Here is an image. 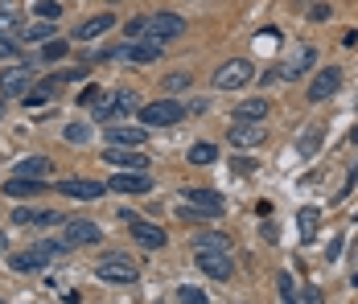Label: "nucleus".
<instances>
[{"instance_id": "nucleus-18", "label": "nucleus", "mask_w": 358, "mask_h": 304, "mask_svg": "<svg viewBox=\"0 0 358 304\" xmlns=\"http://www.w3.org/2000/svg\"><path fill=\"white\" fill-rule=\"evenodd\" d=\"M103 161L115 165V169H132V173H144V165H148V157H144V152H136V148H115V144H108Z\"/></svg>"}, {"instance_id": "nucleus-8", "label": "nucleus", "mask_w": 358, "mask_h": 304, "mask_svg": "<svg viewBox=\"0 0 358 304\" xmlns=\"http://www.w3.org/2000/svg\"><path fill=\"white\" fill-rule=\"evenodd\" d=\"M58 194L74 198V202H99L108 194V185L103 181H87V177H66V181H58Z\"/></svg>"}, {"instance_id": "nucleus-33", "label": "nucleus", "mask_w": 358, "mask_h": 304, "mask_svg": "<svg viewBox=\"0 0 358 304\" xmlns=\"http://www.w3.org/2000/svg\"><path fill=\"white\" fill-rule=\"evenodd\" d=\"M34 13H37V17H45V21H54V17L62 13V4H58V0H37Z\"/></svg>"}, {"instance_id": "nucleus-25", "label": "nucleus", "mask_w": 358, "mask_h": 304, "mask_svg": "<svg viewBox=\"0 0 358 304\" xmlns=\"http://www.w3.org/2000/svg\"><path fill=\"white\" fill-rule=\"evenodd\" d=\"M13 173H17V177L45 181V177H50V161H45V157H25V161H17V165H13Z\"/></svg>"}, {"instance_id": "nucleus-4", "label": "nucleus", "mask_w": 358, "mask_h": 304, "mask_svg": "<svg viewBox=\"0 0 358 304\" xmlns=\"http://www.w3.org/2000/svg\"><path fill=\"white\" fill-rule=\"evenodd\" d=\"M95 275L108 280V284H136V263H132L128 255L111 251V255H103V259L95 263Z\"/></svg>"}, {"instance_id": "nucleus-29", "label": "nucleus", "mask_w": 358, "mask_h": 304, "mask_svg": "<svg viewBox=\"0 0 358 304\" xmlns=\"http://www.w3.org/2000/svg\"><path fill=\"white\" fill-rule=\"evenodd\" d=\"M215 161H218V148H215V144L198 140V144L189 148V165H215Z\"/></svg>"}, {"instance_id": "nucleus-36", "label": "nucleus", "mask_w": 358, "mask_h": 304, "mask_svg": "<svg viewBox=\"0 0 358 304\" xmlns=\"http://www.w3.org/2000/svg\"><path fill=\"white\" fill-rule=\"evenodd\" d=\"M17 29H21V17H17V8L0 13V34H17Z\"/></svg>"}, {"instance_id": "nucleus-32", "label": "nucleus", "mask_w": 358, "mask_h": 304, "mask_svg": "<svg viewBox=\"0 0 358 304\" xmlns=\"http://www.w3.org/2000/svg\"><path fill=\"white\" fill-rule=\"evenodd\" d=\"M178 296H181V304H206V301H210V296H206L202 288H194V284H181Z\"/></svg>"}, {"instance_id": "nucleus-41", "label": "nucleus", "mask_w": 358, "mask_h": 304, "mask_svg": "<svg viewBox=\"0 0 358 304\" xmlns=\"http://www.w3.org/2000/svg\"><path fill=\"white\" fill-rule=\"evenodd\" d=\"M231 165H235V173H243V177L255 169V161H248V157H239V161H231Z\"/></svg>"}, {"instance_id": "nucleus-15", "label": "nucleus", "mask_w": 358, "mask_h": 304, "mask_svg": "<svg viewBox=\"0 0 358 304\" xmlns=\"http://www.w3.org/2000/svg\"><path fill=\"white\" fill-rule=\"evenodd\" d=\"M185 202H189V210H198V218H218L227 205H222V198H218L215 189H185L181 194Z\"/></svg>"}, {"instance_id": "nucleus-19", "label": "nucleus", "mask_w": 358, "mask_h": 304, "mask_svg": "<svg viewBox=\"0 0 358 304\" xmlns=\"http://www.w3.org/2000/svg\"><path fill=\"white\" fill-rule=\"evenodd\" d=\"M231 144L255 148V144H264V128H259V124H248V120H235V124H231Z\"/></svg>"}, {"instance_id": "nucleus-47", "label": "nucleus", "mask_w": 358, "mask_h": 304, "mask_svg": "<svg viewBox=\"0 0 358 304\" xmlns=\"http://www.w3.org/2000/svg\"><path fill=\"white\" fill-rule=\"evenodd\" d=\"M0 304H4V301H0Z\"/></svg>"}, {"instance_id": "nucleus-44", "label": "nucleus", "mask_w": 358, "mask_h": 304, "mask_svg": "<svg viewBox=\"0 0 358 304\" xmlns=\"http://www.w3.org/2000/svg\"><path fill=\"white\" fill-rule=\"evenodd\" d=\"M8 8H17V4L13 0H0V13H8Z\"/></svg>"}, {"instance_id": "nucleus-5", "label": "nucleus", "mask_w": 358, "mask_h": 304, "mask_svg": "<svg viewBox=\"0 0 358 304\" xmlns=\"http://www.w3.org/2000/svg\"><path fill=\"white\" fill-rule=\"evenodd\" d=\"M251 78H255V66H251L248 58H231V62H222V66L215 70L218 91H239V87H248Z\"/></svg>"}, {"instance_id": "nucleus-30", "label": "nucleus", "mask_w": 358, "mask_h": 304, "mask_svg": "<svg viewBox=\"0 0 358 304\" xmlns=\"http://www.w3.org/2000/svg\"><path fill=\"white\" fill-rule=\"evenodd\" d=\"M54 34H58V29H54L50 21H37V25H29V29H21V41H41V45H45Z\"/></svg>"}, {"instance_id": "nucleus-2", "label": "nucleus", "mask_w": 358, "mask_h": 304, "mask_svg": "<svg viewBox=\"0 0 358 304\" xmlns=\"http://www.w3.org/2000/svg\"><path fill=\"white\" fill-rule=\"evenodd\" d=\"M161 54H165V41H157V37H148V34L128 41L124 50H115V58H124L132 66H152V62H161Z\"/></svg>"}, {"instance_id": "nucleus-27", "label": "nucleus", "mask_w": 358, "mask_h": 304, "mask_svg": "<svg viewBox=\"0 0 358 304\" xmlns=\"http://www.w3.org/2000/svg\"><path fill=\"white\" fill-rule=\"evenodd\" d=\"M268 115V99H243L235 107V120H248V124H259Z\"/></svg>"}, {"instance_id": "nucleus-13", "label": "nucleus", "mask_w": 358, "mask_h": 304, "mask_svg": "<svg viewBox=\"0 0 358 304\" xmlns=\"http://www.w3.org/2000/svg\"><path fill=\"white\" fill-rule=\"evenodd\" d=\"M338 87H342V70H338V66H322V70H317V78L309 82V99H313V103L334 99V95H338Z\"/></svg>"}, {"instance_id": "nucleus-3", "label": "nucleus", "mask_w": 358, "mask_h": 304, "mask_svg": "<svg viewBox=\"0 0 358 304\" xmlns=\"http://www.w3.org/2000/svg\"><path fill=\"white\" fill-rule=\"evenodd\" d=\"M181 115H185V107H181L178 99H169V95L141 107V124L144 128H169V124H178Z\"/></svg>"}, {"instance_id": "nucleus-6", "label": "nucleus", "mask_w": 358, "mask_h": 304, "mask_svg": "<svg viewBox=\"0 0 358 304\" xmlns=\"http://www.w3.org/2000/svg\"><path fill=\"white\" fill-rule=\"evenodd\" d=\"M103 238V231H99V222H87V218H62V247L71 251V247H91V243H99Z\"/></svg>"}, {"instance_id": "nucleus-42", "label": "nucleus", "mask_w": 358, "mask_h": 304, "mask_svg": "<svg viewBox=\"0 0 358 304\" xmlns=\"http://www.w3.org/2000/svg\"><path fill=\"white\" fill-rule=\"evenodd\" d=\"M280 292H285V301L292 304V296H296V288H292V280H288V275H280Z\"/></svg>"}, {"instance_id": "nucleus-43", "label": "nucleus", "mask_w": 358, "mask_h": 304, "mask_svg": "<svg viewBox=\"0 0 358 304\" xmlns=\"http://www.w3.org/2000/svg\"><path fill=\"white\" fill-rule=\"evenodd\" d=\"M309 17H313V21H325V17H329V8H325V4H313V13H309Z\"/></svg>"}, {"instance_id": "nucleus-37", "label": "nucleus", "mask_w": 358, "mask_h": 304, "mask_svg": "<svg viewBox=\"0 0 358 304\" xmlns=\"http://www.w3.org/2000/svg\"><path fill=\"white\" fill-rule=\"evenodd\" d=\"M181 87H189V74H185V70L165 78V95H173V91H181Z\"/></svg>"}, {"instance_id": "nucleus-46", "label": "nucleus", "mask_w": 358, "mask_h": 304, "mask_svg": "<svg viewBox=\"0 0 358 304\" xmlns=\"http://www.w3.org/2000/svg\"><path fill=\"white\" fill-rule=\"evenodd\" d=\"M350 140H355V144H358V128H355V136H350Z\"/></svg>"}, {"instance_id": "nucleus-10", "label": "nucleus", "mask_w": 358, "mask_h": 304, "mask_svg": "<svg viewBox=\"0 0 358 304\" xmlns=\"http://www.w3.org/2000/svg\"><path fill=\"white\" fill-rule=\"evenodd\" d=\"M128 111H136V95H132V91L103 95V99L91 107V115H95V120H115V115H128Z\"/></svg>"}, {"instance_id": "nucleus-22", "label": "nucleus", "mask_w": 358, "mask_h": 304, "mask_svg": "<svg viewBox=\"0 0 358 304\" xmlns=\"http://www.w3.org/2000/svg\"><path fill=\"white\" fill-rule=\"evenodd\" d=\"M322 140H325V128H322V124H309V128H305V136L296 140V157H301V161H309V157H317V148H322Z\"/></svg>"}, {"instance_id": "nucleus-16", "label": "nucleus", "mask_w": 358, "mask_h": 304, "mask_svg": "<svg viewBox=\"0 0 358 304\" xmlns=\"http://www.w3.org/2000/svg\"><path fill=\"white\" fill-rule=\"evenodd\" d=\"M13 222H17V226H62V214L37 210V205H17V210H13Z\"/></svg>"}, {"instance_id": "nucleus-45", "label": "nucleus", "mask_w": 358, "mask_h": 304, "mask_svg": "<svg viewBox=\"0 0 358 304\" xmlns=\"http://www.w3.org/2000/svg\"><path fill=\"white\" fill-rule=\"evenodd\" d=\"M0 251H4V231H0Z\"/></svg>"}, {"instance_id": "nucleus-1", "label": "nucleus", "mask_w": 358, "mask_h": 304, "mask_svg": "<svg viewBox=\"0 0 358 304\" xmlns=\"http://www.w3.org/2000/svg\"><path fill=\"white\" fill-rule=\"evenodd\" d=\"M62 243L58 238H45V243H37V247H29V251H17L13 255V271H41L50 268L54 259H62Z\"/></svg>"}, {"instance_id": "nucleus-23", "label": "nucleus", "mask_w": 358, "mask_h": 304, "mask_svg": "<svg viewBox=\"0 0 358 304\" xmlns=\"http://www.w3.org/2000/svg\"><path fill=\"white\" fill-rule=\"evenodd\" d=\"M313 58H317V50H313V45H301V50H296V58L280 70V78H301V74H309Z\"/></svg>"}, {"instance_id": "nucleus-17", "label": "nucleus", "mask_w": 358, "mask_h": 304, "mask_svg": "<svg viewBox=\"0 0 358 304\" xmlns=\"http://www.w3.org/2000/svg\"><path fill=\"white\" fill-rule=\"evenodd\" d=\"M198 268L206 271L210 280H231L235 263H231V255H227V251H198Z\"/></svg>"}, {"instance_id": "nucleus-31", "label": "nucleus", "mask_w": 358, "mask_h": 304, "mask_svg": "<svg viewBox=\"0 0 358 304\" xmlns=\"http://www.w3.org/2000/svg\"><path fill=\"white\" fill-rule=\"evenodd\" d=\"M58 58H66V41H54V37H50V41L41 45V62H58Z\"/></svg>"}, {"instance_id": "nucleus-7", "label": "nucleus", "mask_w": 358, "mask_h": 304, "mask_svg": "<svg viewBox=\"0 0 358 304\" xmlns=\"http://www.w3.org/2000/svg\"><path fill=\"white\" fill-rule=\"evenodd\" d=\"M62 91H66V78H62V74H50V78H37L34 87L21 95V103H25V107H45V103L58 99Z\"/></svg>"}, {"instance_id": "nucleus-28", "label": "nucleus", "mask_w": 358, "mask_h": 304, "mask_svg": "<svg viewBox=\"0 0 358 304\" xmlns=\"http://www.w3.org/2000/svg\"><path fill=\"white\" fill-rule=\"evenodd\" d=\"M317 222H322V210L305 205V210L296 214V226H301V238H313V235H317Z\"/></svg>"}, {"instance_id": "nucleus-38", "label": "nucleus", "mask_w": 358, "mask_h": 304, "mask_svg": "<svg viewBox=\"0 0 358 304\" xmlns=\"http://www.w3.org/2000/svg\"><path fill=\"white\" fill-rule=\"evenodd\" d=\"M124 34H128V41H136V37L144 34V17H132V21L124 25Z\"/></svg>"}, {"instance_id": "nucleus-12", "label": "nucleus", "mask_w": 358, "mask_h": 304, "mask_svg": "<svg viewBox=\"0 0 358 304\" xmlns=\"http://www.w3.org/2000/svg\"><path fill=\"white\" fill-rule=\"evenodd\" d=\"M124 222L132 226V238L141 243L144 251H161V247H165V238H169L157 222H141V218H132V214H124Z\"/></svg>"}, {"instance_id": "nucleus-35", "label": "nucleus", "mask_w": 358, "mask_h": 304, "mask_svg": "<svg viewBox=\"0 0 358 304\" xmlns=\"http://www.w3.org/2000/svg\"><path fill=\"white\" fill-rule=\"evenodd\" d=\"M66 140H71V144H87V140H91V128H87V124H66Z\"/></svg>"}, {"instance_id": "nucleus-26", "label": "nucleus", "mask_w": 358, "mask_h": 304, "mask_svg": "<svg viewBox=\"0 0 358 304\" xmlns=\"http://www.w3.org/2000/svg\"><path fill=\"white\" fill-rule=\"evenodd\" d=\"M41 185H45V181H34V177H13V181L4 185V194H8V198H37V194H41Z\"/></svg>"}, {"instance_id": "nucleus-9", "label": "nucleus", "mask_w": 358, "mask_h": 304, "mask_svg": "<svg viewBox=\"0 0 358 304\" xmlns=\"http://www.w3.org/2000/svg\"><path fill=\"white\" fill-rule=\"evenodd\" d=\"M144 34L157 37V41H173V37L185 34V17H178V13H157V17L144 21Z\"/></svg>"}, {"instance_id": "nucleus-34", "label": "nucleus", "mask_w": 358, "mask_h": 304, "mask_svg": "<svg viewBox=\"0 0 358 304\" xmlns=\"http://www.w3.org/2000/svg\"><path fill=\"white\" fill-rule=\"evenodd\" d=\"M292 304H325V296H322V288H301L292 296Z\"/></svg>"}, {"instance_id": "nucleus-21", "label": "nucleus", "mask_w": 358, "mask_h": 304, "mask_svg": "<svg viewBox=\"0 0 358 304\" xmlns=\"http://www.w3.org/2000/svg\"><path fill=\"white\" fill-rule=\"evenodd\" d=\"M144 140H148V132L144 128H128V124H120V128L108 132V144H115V148H141Z\"/></svg>"}, {"instance_id": "nucleus-11", "label": "nucleus", "mask_w": 358, "mask_h": 304, "mask_svg": "<svg viewBox=\"0 0 358 304\" xmlns=\"http://www.w3.org/2000/svg\"><path fill=\"white\" fill-rule=\"evenodd\" d=\"M34 87V66H8L0 74V95L4 99H21Z\"/></svg>"}, {"instance_id": "nucleus-39", "label": "nucleus", "mask_w": 358, "mask_h": 304, "mask_svg": "<svg viewBox=\"0 0 358 304\" xmlns=\"http://www.w3.org/2000/svg\"><path fill=\"white\" fill-rule=\"evenodd\" d=\"M99 99H103V91H99V87H87V91H83V99H78V103H87V107H95Z\"/></svg>"}, {"instance_id": "nucleus-14", "label": "nucleus", "mask_w": 358, "mask_h": 304, "mask_svg": "<svg viewBox=\"0 0 358 304\" xmlns=\"http://www.w3.org/2000/svg\"><path fill=\"white\" fill-rule=\"evenodd\" d=\"M108 189H115V194H124V198H136V194H148V189H152V181H148V173L120 169V173H115V177L108 181Z\"/></svg>"}, {"instance_id": "nucleus-20", "label": "nucleus", "mask_w": 358, "mask_h": 304, "mask_svg": "<svg viewBox=\"0 0 358 304\" xmlns=\"http://www.w3.org/2000/svg\"><path fill=\"white\" fill-rule=\"evenodd\" d=\"M111 25H115V17H111V13H99V17H91V21H83V25L74 29V37H78V41H99V37L108 34Z\"/></svg>"}, {"instance_id": "nucleus-24", "label": "nucleus", "mask_w": 358, "mask_h": 304, "mask_svg": "<svg viewBox=\"0 0 358 304\" xmlns=\"http://www.w3.org/2000/svg\"><path fill=\"white\" fill-rule=\"evenodd\" d=\"M194 251H227L231 255V238L222 231H198L194 235Z\"/></svg>"}, {"instance_id": "nucleus-40", "label": "nucleus", "mask_w": 358, "mask_h": 304, "mask_svg": "<svg viewBox=\"0 0 358 304\" xmlns=\"http://www.w3.org/2000/svg\"><path fill=\"white\" fill-rule=\"evenodd\" d=\"M0 58H17V41L13 37H0Z\"/></svg>"}]
</instances>
